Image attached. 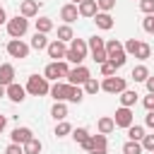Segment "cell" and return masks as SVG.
Here are the masks:
<instances>
[{
	"label": "cell",
	"instance_id": "obj_1",
	"mask_svg": "<svg viewBox=\"0 0 154 154\" xmlns=\"http://www.w3.org/2000/svg\"><path fill=\"white\" fill-rule=\"evenodd\" d=\"M55 101H70V103H79L84 99V89L82 87H75V84H67V82H55L51 84V91H48Z\"/></svg>",
	"mask_w": 154,
	"mask_h": 154
},
{
	"label": "cell",
	"instance_id": "obj_42",
	"mask_svg": "<svg viewBox=\"0 0 154 154\" xmlns=\"http://www.w3.org/2000/svg\"><path fill=\"white\" fill-rule=\"evenodd\" d=\"M144 87H147V91H149V94H154V75H149V77H147Z\"/></svg>",
	"mask_w": 154,
	"mask_h": 154
},
{
	"label": "cell",
	"instance_id": "obj_39",
	"mask_svg": "<svg viewBox=\"0 0 154 154\" xmlns=\"http://www.w3.org/2000/svg\"><path fill=\"white\" fill-rule=\"evenodd\" d=\"M5 154H24V147H22V144H14V142H10V144L5 147Z\"/></svg>",
	"mask_w": 154,
	"mask_h": 154
},
{
	"label": "cell",
	"instance_id": "obj_14",
	"mask_svg": "<svg viewBox=\"0 0 154 154\" xmlns=\"http://www.w3.org/2000/svg\"><path fill=\"white\" fill-rule=\"evenodd\" d=\"M77 17H79V10H77V5L67 2V5H63V7H60V19H63L65 24H72V22H77Z\"/></svg>",
	"mask_w": 154,
	"mask_h": 154
},
{
	"label": "cell",
	"instance_id": "obj_36",
	"mask_svg": "<svg viewBox=\"0 0 154 154\" xmlns=\"http://www.w3.org/2000/svg\"><path fill=\"white\" fill-rule=\"evenodd\" d=\"M101 75H103V77H113V75H116V65H113L111 60H106V63L101 65Z\"/></svg>",
	"mask_w": 154,
	"mask_h": 154
},
{
	"label": "cell",
	"instance_id": "obj_40",
	"mask_svg": "<svg viewBox=\"0 0 154 154\" xmlns=\"http://www.w3.org/2000/svg\"><path fill=\"white\" fill-rule=\"evenodd\" d=\"M142 106H144L147 111H154V94H147V96L142 99Z\"/></svg>",
	"mask_w": 154,
	"mask_h": 154
},
{
	"label": "cell",
	"instance_id": "obj_9",
	"mask_svg": "<svg viewBox=\"0 0 154 154\" xmlns=\"http://www.w3.org/2000/svg\"><path fill=\"white\" fill-rule=\"evenodd\" d=\"M101 89L103 91H108V94H120V91H125L128 89V82H125V77H106L103 82H101Z\"/></svg>",
	"mask_w": 154,
	"mask_h": 154
},
{
	"label": "cell",
	"instance_id": "obj_25",
	"mask_svg": "<svg viewBox=\"0 0 154 154\" xmlns=\"http://www.w3.org/2000/svg\"><path fill=\"white\" fill-rule=\"evenodd\" d=\"M130 77H132L135 82H147V77H149V70H147V65H137V67H132Z\"/></svg>",
	"mask_w": 154,
	"mask_h": 154
},
{
	"label": "cell",
	"instance_id": "obj_12",
	"mask_svg": "<svg viewBox=\"0 0 154 154\" xmlns=\"http://www.w3.org/2000/svg\"><path fill=\"white\" fill-rule=\"evenodd\" d=\"M5 96L12 101V103H22L24 99H26V89L22 87V84H17V82H12L10 87H5Z\"/></svg>",
	"mask_w": 154,
	"mask_h": 154
},
{
	"label": "cell",
	"instance_id": "obj_19",
	"mask_svg": "<svg viewBox=\"0 0 154 154\" xmlns=\"http://www.w3.org/2000/svg\"><path fill=\"white\" fill-rule=\"evenodd\" d=\"M96 128H99V132H101V135H111V132L116 130V123H113V118H111V116H101V118H99V123H96Z\"/></svg>",
	"mask_w": 154,
	"mask_h": 154
},
{
	"label": "cell",
	"instance_id": "obj_7",
	"mask_svg": "<svg viewBox=\"0 0 154 154\" xmlns=\"http://www.w3.org/2000/svg\"><path fill=\"white\" fill-rule=\"evenodd\" d=\"M89 77H91L89 67H84V65H75V67H70V72H67V77H65V82H67V84H75V87H82Z\"/></svg>",
	"mask_w": 154,
	"mask_h": 154
},
{
	"label": "cell",
	"instance_id": "obj_32",
	"mask_svg": "<svg viewBox=\"0 0 154 154\" xmlns=\"http://www.w3.org/2000/svg\"><path fill=\"white\" fill-rule=\"evenodd\" d=\"M123 154H142V144H140V142L128 140V142L123 144Z\"/></svg>",
	"mask_w": 154,
	"mask_h": 154
},
{
	"label": "cell",
	"instance_id": "obj_26",
	"mask_svg": "<svg viewBox=\"0 0 154 154\" xmlns=\"http://www.w3.org/2000/svg\"><path fill=\"white\" fill-rule=\"evenodd\" d=\"M82 87H84V94H89V96H94V94H99V91H101V82H99V79H94V77H89Z\"/></svg>",
	"mask_w": 154,
	"mask_h": 154
},
{
	"label": "cell",
	"instance_id": "obj_17",
	"mask_svg": "<svg viewBox=\"0 0 154 154\" xmlns=\"http://www.w3.org/2000/svg\"><path fill=\"white\" fill-rule=\"evenodd\" d=\"M12 82H14V65H10V63L0 65V84L2 87H10Z\"/></svg>",
	"mask_w": 154,
	"mask_h": 154
},
{
	"label": "cell",
	"instance_id": "obj_48",
	"mask_svg": "<svg viewBox=\"0 0 154 154\" xmlns=\"http://www.w3.org/2000/svg\"><path fill=\"white\" fill-rule=\"evenodd\" d=\"M152 154H154V152H152Z\"/></svg>",
	"mask_w": 154,
	"mask_h": 154
},
{
	"label": "cell",
	"instance_id": "obj_34",
	"mask_svg": "<svg viewBox=\"0 0 154 154\" xmlns=\"http://www.w3.org/2000/svg\"><path fill=\"white\" fill-rule=\"evenodd\" d=\"M140 144H142V152H154V135H144Z\"/></svg>",
	"mask_w": 154,
	"mask_h": 154
},
{
	"label": "cell",
	"instance_id": "obj_20",
	"mask_svg": "<svg viewBox=\"0 0 154 154\" xmlns=\"http://www.w3.org/2000/svg\"><path fill=\"white\" fill-rule=\"evenodd\" d=\"M137 91H132V89H125V91H120V106H125V108H132L135 103H137Z\"/></svg>",
	"mask_w": 154,
	"mask_h": 154
},
{
	"label": "cell",
	"instance_id": "obj_31",
	"mask_svg": "<svg viewBox=\"0 0 154 154\" xmlns=\"http://www.w3.org/2000/svg\"><path fill=\"white\" fill-rule=\"evenodd\" d=\"M72 132V125L67 123V120H60L58 125H55V137H67Z\"/></svg>",
	"mask_w": 154,
	"mask_h": 154
},
{
	"label": "cell",
	"instance_id": "obj_44",
	"mask_svg": "<svg viewBox=\"0 0 154 154\" xmlns=\"http://www.w3.org/2000/svg\"><path fill=\"white\" fill-rule=\"evenodd\" d=\"M5 125H7V118L0 113V135H2V130H5Z\"/></svg>",
	"mask_w": 154,
	"mask_h": 154
},
{
	"label": "cell",
	"instance_id": "obj_21",
	"mask_svg": "<svg viewBox=\"0 0 154 154\" xmlns=\"http://www.w3.org/2000/svg\"><path fill=\"white\" fill-rule=\"evenodd\" d=\"M51 116L60 123V120H65L67 118V106H65V101H55L53 103V108H51Z\"/></svg>",
	"mask_w": 154,
	"mask_h": 154
},
{
	"label": "cell",
	"instance_id": "obj_28",
	"mask_svg": "<svg viewBox=\"0 0 154 154\" xmlns=\"http://www.w3.org/2000/svg\"><path fill=\"white\" fill-rule=\"evenodd\" d=\"M144 135H147V132H144V128H142V125H135V123H132V125L128 128V137H130L132 142H140Z\"/></svg>",
	"mask_w": 154,
	"mask_h": 154
},
{
	"label": "cell",
	"instance_id": "obj_13",
	"mask_svg": "<svg viewBox=\"0 0 154 154\" xmlns=\"http://www.w3.org/2000/svg\"><path fill=\"white\" fill-rule=\"evenodd\" d=\"M41 5H43L41 0H22V5H19V14L26 17V19H31V17L38 14V7H41Z\"/></svg>",
	"mask_w": 154,
	"mask_h": 154
},
{
	"label": "cell",
	"instance_id": "obj_43",
	"mask_svg": "<svg viewBox=\"0 0 154 154\" xmlns=\"http://www.w3.org/2000/svg\"><path fill=\"white\" fill-rule=\"evenodd\" d=\"M5 22H7V12H5V7L0 5V26H2Z\"/></svg>",
	"mask_w": 154,
	"mask_h": 154
},
{
	"label": "cell",
	"instance_id": "obj_18",
	"mask_svg": "<svg viewBox=\"0 0 154 154\" xmlns=\"http://www.w3.org/2000/svg\"><path fill=\"white\" fill-rule=\"evenodd\" d=\"M94 22H96V26L103 29V31L113 29V17H111V12H96V14H94Z\"/></svg>",
	"mask_w": 154,
	"mask_h": 154
},
{
	"label": "cell",
	"instance_id": "obj_5",
	"mask_svg": "<svg viewBox=\"0 0 154 154\" xmlns=\"http://www.w3.org/2000/svg\"><path fill=\"white\" fill-rule=\"evenodd\" d=\"M67 72H70V65H67V60H53V63H48V65H46V70H43V77H46L48 82H58V79L67 77Z\"/></svg>",
	"mask_w": 154,
	"mask_h": 154
},
{
	"label": "cell",
	"instance_id": "obj_35",
	"mask_svg": "<svg viewBox=\"0 0 154 154\" xmlns=\"http://www.w3.org/2000/svg\"><path fill=\"white\" fill-rule=\"evenodd\" d=\"M96 7H99V12H111L116 7V0H96Z\"/></svg>",
	"mask_w": 154,
	"mask_h": 154
},
{
	"label": "cell",
	"instance_id": "obj_30",
	"mask_svg": "<svg viewBox=\"0 0 154 154\" xmlns=\"http://www.w3.org/2000/svg\"><path fill=\"white\" fill-rule=\"evenodd\" d=\"M149 55H152V46H149V43H144V41H140V46H137V51H135V58L147 60Z\"/></svg>",
	"mask_w": 154,
	"mask_h": 154
},
{
	"label": "cell",
	"instance_id": "obj_16",
	"mask_svg": "<svg viewBox=\"0 0 154 154\" xmlns=\"http://www.w3.org/2000/svg\"><path fill=\"white\" fill-rule=\"evenodd\" d=\"M77 10H79V17H87V19H94V14L99 12L96 0H84V2L77 5Z\"/></svg>",
	"mask_w": 154,
	"mask_h": 154
},
{
	"label": "cell",
	"instance_id": "obj_10",
	"mask_svg": "<svg viewBox=\"0 0 154 154\" xmlns=\"http://www.w3.org/2000/svg\"><path fill=\"white\" fill-rule=\"evenodd\" d=\"M113 123H116V128H130L132 123H135V113H132V108H125V106H120L118 111H116V116H113Z\"/></svg>",
	"mask_w": 154,
	"mask_h": 154
},
{
	"label": "cell",
	"instance_id": "obj_6",
	"mask_svg": "<svg viewBox=\"0 0 154 154\" xmlns=\"http://www.w3.org/2000/svg\"><path fill=\"white\" fill-rule=\"evenodd\" d=\"M26 31H29V19H26V17L17 14V17L7 19V34H10L12 38H22Z\"/></svg>",
	"mask_w": 154,
	"mask_h": 154
},
{
	"label": "cell",
	"instance_id": "obj_47",
	"mask_svg": "<svg viewBox=\"0 0 154 154\" xmlns=\"http://www.w3.org/2000/svg\"><path fill=\"white\" fill-rule=\"evenodd\" d=\"M79 2H84V0H72V5H79Z\"/></svg>",
	"mask_w": 154,
	"mask_h": 154
},
{
	"label": "cell",
	"instance_id": "obj_8",
	"mask_svg": "<svg viewBox=\"0 0 154 154\" xmlns=\"http://www.w3.org/2000/svg\"><path fill=\"white\" fill-rule=\"evenodd\" d=\"M29 51H31V48H29L22 38H10V41H7V55H10V58H19V60H22V58H29Z\"/></svg>",
	"mask_w": 154,
	"mask_h": 154
},
{
	"label": "cell",
	"instance_id": "obj_33",
	"mask_svg": "<svg viewBox=\"0 0 154 154\" xmlns=\"http://www.w3.org/2000/svg\"><path fill=\"white\" fill-rule=\"evenodd\" d=\"M137 46H140V41H137V38H128V41L123 43V51H125L128 55H135V51H137Z\"/></svg>",
	"mask_w": 154,
	"mask_h": 154
},
{
	"label": "cell",
	"instance_id": "obj_23",
	"mask_svg": "<svg viewBox=\"0 0 154 154\" xmlns=\"http://www.w3.org/2000/svg\"><path fill=\"white\" fill-rule=\"evenodd\" d=\"M75 38V31H72V26L70 24H63V26H58V41H63V43H70Z\"/></svg>",
	"mask_w": 154,
	"mask_h": 154
},
{
	"label": "cell",
	"instance_id": "obj_22",
	"mask_svg": "<svg viewBox=\"0 0 154 154\" xmlns=\"http://www.w3.org/2000/svg\"><path fill=\"white\" fill-rule=\"evenodd\" d=\"M29 48H34V51H46L48 48V38H46V34H34V38H31V43H29Z\"/></svg>",
	"mask_w": 154,
	"mask_h": 154
},
{
	"label": "cell",
	"instance_id": "obj_15",
	"mask_svg": "<svg viewBox=\"0 0 154 154\" xmlns=\"http://www.w3.org/2000/svg\"><path fill=\"white\" fill-rule=\"evenodd\" d=\"M31 137H34L31 128H14V130H12V135H10V140H12L14 144H26Z\"/></svg>",
	"mask_w": 154,
	"mask_h": 154
},
{
	"label": "cell",
	"instance_id": "obj_45",
	"mask_svg": "<svg viewBox=\"0 0 154 154\" xmlns=\"http://www.w3.org/2000/svg\"><path fill=\"white\" fill-rule=\"evenodd\" d=\"M89 154H108V149H94V152H89Z\"/></svg>",
	"mask_w": 154,
	"mask_h": 154
},
{
	"label": "cell",
	"instance_id": "obj_27",
	"mask_svg": "<svg viewBox=\"0 0 154 154\" xmlns=\"http://www.w3.org/2000/svg\"><path fill=\"white\" fill-rule=\"evenodd\" d=\"M51 29H53V19L51 17H38L36 19V31L38 34H48Z\"/></svg>",
	"mask_w": 154,
	"mask_h": 154
},
{
	"label": "cell",
	"instance_id": "obj_3",
	"mask_svg": "<svg viewBox=\"0 0 154 154\" xmlns=\"http://www.w3.org/2000/svg\"><path fill=\"white\" fill-rule=\"evenodd\" d=\"M106 55H108V60L116 65V70H120V67L125 65V60H128V53L123 51V41H118V38L106 41Z\"/></svg>",
	"mask_w": 154,
	"mask_h": 154
},
{
	"label": "cell",
	"instance_id": "obj_2",
	"mask_svg": "<svg viewBox=\"0 0 154 154\" xmlns=\"http://www.w3.org/2000/svg\"><path fill=\"white\" fill-rule=\"evenodd\" d=\"M89 53V46L84 38H72L70 46H67V53H65V60L67 63H75V65H82V60L87 58Z\"/></svg>",
	"mask_w": 154,
	"mask_h": 154
},
{
	"label": "cell",
	"instance_id": "obj_37",
	"mask_svg": "<svg viewBox=\"0 0 154 154\" xmlns=\"http://www.w3.org/2000/svg\"><path fill=\"white\" fill-rule=\"evenodd\" d=\"M142 29H144L147 34H154V14H147V17L142 19Z\"/></svg>",
	"mask_w": 154,
	"mask_h": 154
},
{
	"label": "cell",
	"instance_id": "obj_29",
	"mask_svg": "<svg viewBox=\"0 0 154 154\" xmlns=\"http://www.w3.org/2000/svg\"><path fill=\"white\" fill-rule=\"evenodd\" d=\"M89 137H91V135H89V130H87V128H75V130H72V140H75L79 147H82Z\"/></svg>",
	"mask_w": 154,
	"mask_h": 154
},
{
	"label": "cell",
	"instance_id": "obj_24",
	"mask_svg": "<svg viewBox=\"0 0 154 154\" xmlns=\"http://www.w3.org/2000/svg\"><path fill=\"white\" fill-rule=\"evenodd\" d=\"M24 147V154H41V149H43V144H41V140L38 137H31L26 144H22Z\"/></svg>",
	"mask_w": 154,
	"mask_h": 154
},
{
	"label": "cell",
	"instance_id": "obj_46",
	"mask_svg": "<svg viewBox=\"0 0 154 154\" xmlns=\"http://www.w3.org/2000/svg\"><path fill=\"white\" fill-rule=\"evenodd\" d=\"M2 96H5V87L0 84V99H2Z\"/></svg>",
	"mask_w": 154,
	"mask_h": 154
},
{
	"label": "cell",
	"instance_id": "obj_41",
	"mask_svg": "<svg viewBox=\"0 0 154 154\" xmlns=\"http://www.w3.org/2000/svg\"><path fill=\"white\" fill-rule=\"evenodd\" d=\"M144 123H147V128H152V130H154V111H147V116H144Z\"/></svg>",
	"mask_w": 154,
	"mask_h": 154
},
{
	"label": "cell",
	"instance_id": "obj_38",
	"mask_svg": "<svg viewBox=\"0 0 154 154\" xmlns=\"http://www.w3.org/2000/svg\"><path fill=\"white\" fill-rule=\"evenodd\" d=\"M140 10L144 14H154V0H140Z\"/></svg>",
	"mask_w": 154,
	"mask_h": 154
},
{
	"label": "cell",
	"instance_id": "obj_4",
	"mask_svg": "<svg viewBox=\"0 0 154 154\" xmlns=\"http://www.w3.org/2000/svg\"><path fill=\"white\" fill-rule=\"evenodd\" d=\"M26 94H31V96H46L48 91H51V82L43 77V75H31L29 79H26Z\"/></svg>",
	"mask_w": 154,
	"mask_h": 154
},
{
	"label": "cell",
	"instance_id": "obj_11",
	"mask_svg": "<svg viewBox=\"0 0 154 154\" xmlns=\"http://www.w3.org/2000/svg\"><path fill=\"white\" fill-rule=\"evenodd\" d=\"M46 53H48V58H53V60H65L67 46H65L63 41L53 38V41H48V48H46Z\"/></svg>",
	"mask_w": 154,
	"mask_h": 154
}]
</instances>
